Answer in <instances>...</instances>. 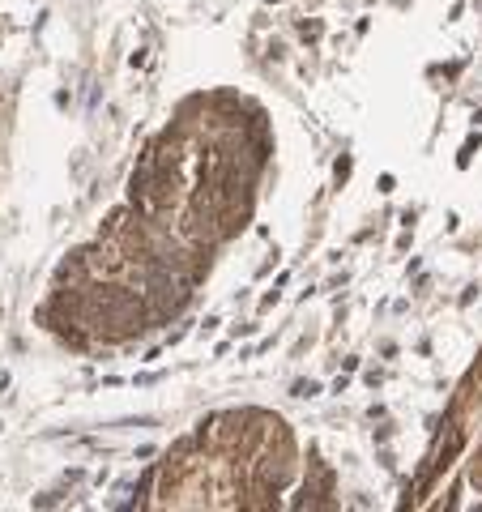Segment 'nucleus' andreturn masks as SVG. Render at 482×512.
Wrapping results in <instances>:
<instances>
[{"label": "nucleus", "mask_w": 482, "mask_h": 512, "mask_svg": "<svg viewBox=\"0 0 482 512\" xmlns=\"http://www.w3.org/2000/svg\"><path fill=\"white\" fill-rule=\"evenodd\" d=\"M299 440L265 406L214 410L150 470L141 508H278L299 483Z\"/></svg>", "instance_id": "nucleus-2"}, {"label": "nucleus", "mask_w": 482, "mask_h": 512, "mask_svg": "<svg viewBox=\"0 0 482 512\" xmlns=\"http://www.w3.org/2000/svg\"><path fill=\"white\" fill-rule=\"evenodd\" d=\"M273 167L269 111L197 90L146 141L124 197L56 265L39 325L73 350H116L180 320L256 218Z\"/></svg>", "instance_id": "nucleus-1"}, {"label": "nucleus", "mask_w": 482, "mask_h": 512, "mask_svg": "<svg viewBox=\"0 0 482 512\" xmlns=\"http://www.w3.org/2000/svg\"><path fill=\"white\" fill-rule=\"evenodd\" d=\"M461 406H478L482 410V355H478L474 372H470V380H465V389H461Z\"/></svg>", "instance_id": "nucleus-3"}]
</instances>
